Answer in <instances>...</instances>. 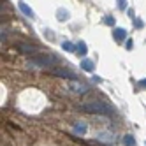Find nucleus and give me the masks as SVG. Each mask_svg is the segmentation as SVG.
Here are the masks:
<instances>
[{
  "instance_id": "obj_3",
  "label": "nucleus",
  "mask_w": 146,
  "mask_h": 146,
  "mask_svg": "<svg viewBox=\"0 0 146 146\" xmlns=\"http://www.w3.org/2000/svg\"><path fill=\"white\" fill-rule=\"evenodd\" d=\"M70 90L76 92V93H88L90 86L85 85V83H81V81H70Z\"/></svg>"
},
{
  "instance_id": "obj_8",
  "label": "nucleus",
  "mask_w": 146,
  "mask_h": 146,
  "mask_svg": "<svg viewBox=\"0 0 146 146\" xmlns=\"http://www.w3.org/2000/svg\"><path fill=\"white\" fill-rule=\"evenodd\" d=\"M18 7H19V11H21L25 16H28V18H34V11L30 9L25 2H18Z\"/></svg>"
},
{
  "instance_id": "obj_14",
  "label": "nucleus",
  "mask_w": 146,
  "mask_h": 146,
  "mask_svg": "<svg viewBox=\"0 0 146 146\" xmlns=\"http://www.w3.org/2000/svg\"><path fill=\"white\" fill-rule=\"evenodd\" d=\"M104 23H106L108 27H113V25H114V19H113L111 16H106V18H104Z\"/></svg>"
},
{
  "instance_id": "obj_7",
  "label": "nucleus",
  "mask_w": 146,
  "mask_h": 146,
  "mask_svg": "<svg viewBox=\"0 0 146 146\" xmlns=\"http://www.w3.org/2000/svg\"><path fill=\"white\" fill-rule=\"evenodd\" d=\"M72 130H74V134H78V135H83V134H86V130H88V125H86L85 121L74 123V127H72Z\"/></svg>"
},
{
  "instance_id": "obj_10",
  "label": "nucleus",
  "mask_w": 146,
  "mask_h": 146,
  "mask_svg": "<svg viewBox=\"0 0 146 146\" xmlns=\"http://www.w3.org/2000/svg\"><path fill=\"white\" fill-rule=\"evenodd\" d=\"M62 49H64V51H67V53H76L78 46H74L72 42H69V40H65V42H62Z\"/></svg>"
},
{
  "instance_id": "obj_17",
  "label": "nucleus",
  "mask_w": 146,
  "mask_h": 146,
  "mask_svg": "<svg viewBox=\"0 0 146 146\" xmlns=\"http://www.w3.org/2000/svg\"><path fill=\"white\" fill-rule=\"evenodd\" d=\"M137 85H139V86H143V88H146V79H141Z\"/></svg>"
},
{
  "instance_id": "obj_12",
  "label": "nucleus",
  "mask_w": 146,
  "mask_h": 146,
  "mask_svg": "<svg viewBox=\"0 0 146 146\" xmlns=\"http://www.w3.org/2000/svg\"><path fill=\"white\" fill-rule=\"evenodd\" d=\"M76 46H78V49H76V53H78V55H81V56H83V55L86 53V44L83 42V40H79Z\"/></svg>"
},
{
  "instance_id": "obj_13",
  "label": "nucleus",
  "mask_w": 146,
  "mask_h": 146,
  "mask_svg": "<svg viewBox=\"0 0 146 146\" xmlns=\"http://www.w3.org/2000/svg\"><path fill=\"white\" fill-rule=\"evenodd\" d=\"M123 144L125 146H135V139L132 137V135H123Z\"/></svg>"
},
{
  "instance_id": "obj_5",
  "label": "nucleus",
  "mask_w": 146,
  "mask_h": 146,
  "mask_svg": "<svg viewBox=\"0 0 146 146\" xmlns=\"http://www.w3.org/2000/svg\"><path fill=\"white\" fill-rule=\"evenodd\" d=\"M18 51H21L25 55H35L37 53V48L32 44H18Z\"/></svg>"
},
{
  "instance_id": "obj_9",
  "label": "nucleus",
  "mask_w": 146,
  "mask_h": 146,
  "mask_svg": "<svg viewBox=\"0 0 146 146\" xmlns=\"http://www.w3.org/2000/svg\"><path fill=\"white\" fill-rule=\"evenodd\" d=\"M113 37L116 39V40H123L125 37H127V30H125V28H114Z\"/></svg>"
},
{
  "instance_id": "obj_2",
  "label": "nucleus",
  "mask_w": 146,
  "mask_h": 146,
  "mask_svg": "<svg viewBox=\"0 0 146 146\" xmlns=\"http://www.w3.org/2000/svg\"><path fill=\"white\" fill-rule=\"evenodd\" d=\"M55 76H58V78H65V79H70V81H78V76H76V72H72V70H69V69H62V67H55L53 70Z\"/></svg>"
},
{
  "instance_id": "obj_1",
  "label": "nucleus",
  "mask_w": 146,
  "mask_h": 146,
  "mask_svg": "<svg viewBox=\"0 0 146 146\" xmlns=\"http://www.w3.org/2000/svg\"><path fill=\"white\" fill-rule=\"evenodd\" d=\"M83 109L88 111V113H93V114H102V113H111V108L108 104H104L100 100H93V102H88L83 106Z\"/></svg>"
},
{
  "instance_id": "obj_11",
  "label": "nucleus",
  "mask_w": 146,
  "mask_h": 146,
  "mask_svg": "<svg viewBox=\"0 0 146 146\" xmlns=\"http://www.w3.org/2000/svg\"><path fill=\"white\" fill-rule=\"evenodd\" d=\"M58 19H60V21H67V19H69V11H67V9H58Z\"/></svg>"
},
{
  "instance_id": "obj_18",
  "label": "nucleus",
  "mask_w": 146,
  "mask_h": 146,
  "mask_svg": "<svg viewBox=\"0 0 146 146\" xmlns=\"http://www.w3.org/2000/svg\"><path fill=\"white\" fill-rule=\"evenodd\" d=\"M134 23H135V27H137V28H139V27H143V23L139 21V19H134Z\"/></svg>"
},
{
  "instance_id": "obj_15",
  "label": "nucleus",
  "mask_w": 146,
  "mask_h": 146,
  "mask_svg": "<svg viewBox=\"0 0 146 146\" xmlns=\"http://www.w3.org/2000/svg\"><path fill=\"white\" fill-rule=\"evenodd\" d=\"M118 7L121 9V11H123V9H127V2H125V0H120V2H118Z\"/></svg>"
},
{
  "instance_id": "obj_6",
  "label": "nucleus",
  "mask_w": 146,
  "mask_h": 146,
  "mask_svg": "<svg viewBox=\"0 0 146 146\" xmlns=\"http://www.w3.org/2000/svg\"><path fill=\"white\" fill-rule=\"evenodd\" d=\"M81 69L85 72H93V70H95V64H93L90 58H83L81 60Z\"/></svg>"
},
{
  "instance_id": "obj_4",
  "label": "nucleus",
  "mask_w": 146,
  "mask_h": 146,
  "mask_svg": "<svg viewBox=\"0 0 146 146\" xmlns=\"http://www.w3.org/2000/svg\"><path fill=\"white\" fill-rule=\"evenodd\" d=\"M99 139L102 141V143H113L114 139V134H113V130H100V134H99Z\"/></svg>"
},
{
  "instance_id": "obj_16",
  "label": "nucleus",
  "mask_w": 146,
  "mask_h": 146,
  "mask_svg": "<svg viewBox=\"0 0 146 146\" xmlns=\"http://www.w3.org/2000/svg\"><path fill=\"white\" fill-rule=\"evenodd\" d=\"M132 46H134V42H132V39H129L127 42H125V48H127V49H132Z\"/></svg>"
}]
</instances>
